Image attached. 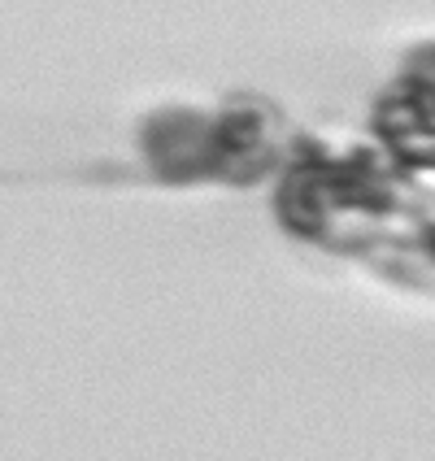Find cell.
Returning <instances> with one entry per match:
<instances>
[{
    "label": "cell",
    "instance_id": "obj_1",
    "mask_svg": "<svg viewBox=\"0 0 435 461\" xmlns=\"http://www.w3.org/2000/svg\"><path fill=\"white\" fill-rule=\"evenodd\" d=\"M275 127V109L253 96H235L218 118L196 109H161L144 127V153L153 175L166 183H253L279 161Z\"/></svg>",
    "mask_w": 435,
    "mask_h": 461
}]
</instances>
